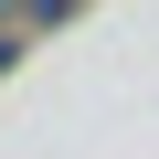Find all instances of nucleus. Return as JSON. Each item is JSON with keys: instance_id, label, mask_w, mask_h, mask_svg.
Returning <instances> with one entry per match:
<instances>
[{"instance_id": "1", "label": "nucleus", "mask_w": 159, "mask_h": 159, "mask_svg": "<svg viewBox=\"0 0 159 159\" xmlns=\"http://www.w3.org/2000/svg\"><path fill=\"white\" fill-rule=\"evenodd\" d=\"M0 11H21V21H64L74 0H0Z\"/></svg>"}]
</instances>
